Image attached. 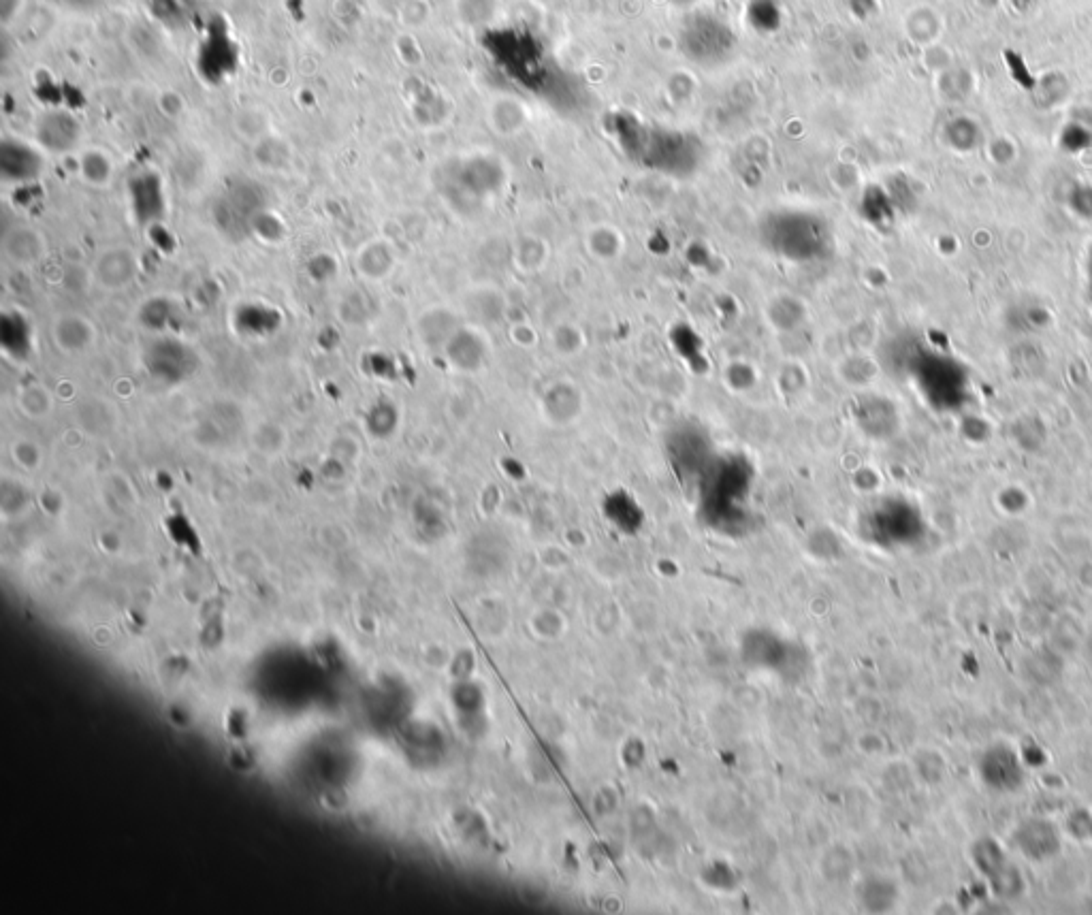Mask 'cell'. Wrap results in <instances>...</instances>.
<instances>
[{
	"mask_svg": "<svg viewBox=\"0 0 1092 915\" xmlns=\"http://www.w3.org/2000/svg\"><path fill=\"white\" fill-rule=\"evenodd\" d=\"M197 363L195 350L178 340H156L146 348L148 372L171 387L195 374Z\"/></svg>",
	"mask_w": 1092,
	"mask_h": 915,
	"instance_id": "1",
	"label": "cell"
},
{
	"mask_svg": "<svg viewBox=\"0 0 1092 915\" xmlns=\"http://www.w3.org/2000/svg\"><path fill=\"white\" fill-rule=\"evenodd\" d=\"M45 152L37 143L7 137L0 143V180L5 184H30L41 178Z\"/></svg>",
	"mask_w": 1092,
	"mask_h": 915,
	"instance_id": "2",
	"label": "cell"
},
{
	"mask_svg": "<svg viewBox=\"0 0 1092 915\" xmlns=\"http://www.w3.org/2000/svg\"><path fill=\"white\" fill-rule=\"evenodd\" d=\"M82 141V122L71 111L50 109L35 124V143L45 154H69Z\"/></svg>",
	"mask_w": 1092,
	"mask_h": 915,
	"instance_id": "3",
	"label": "cell"
},
{
	"mask_svg": "<svg viewBox=\"0 0 1092 915\" xmlns=\"http://www.w3.org/2000/svg\"><path fill=\"white\" fill-rule=\"evenodd\" d=\"M139 271V261L131 248L116 246L99 254L94 263V278L101 286L118 291L131 284Z\"/></svg>",
	"mask_w": 1092,
	"mask_h": 915,
	"instance_id": "4",
	"label": "cell"
},
{
	"mask_svg": "<svg viewBox=\"0 0 1092 915\" xmlns=\"http://www.w3.org/2000/svg\"><path fill=\"white\" fill-rule=\"evenodd\" d=\"M3 252L7 259L20 267H32L43 261L47 242L39 229L28 224H15L3 235Z\"/></svg>",
	"mask_w": 1092,
	"mask_h": 915,
	"instance_id": "5",
	"label": "cell"
},
{
	"mask_svg": "<svg viewBox=\"0 0 1092 915\" xmlns=\"http://www.w3.org/2000/svg\"><path fill=\"white\" fill-rule=\"evenodd\" d=\"M973 858H975V864L979 866V869H982V873L990 879V884L994 886V892H997V894L1011 896V890L1005 884V879L1016 890L1022 888L1018 871L1005 860V856H1003V852H1001L997 843H992V841L990 843H979L975 847V856Z\"/></svg>",
	"mask_w": 1092,
	"mask_h": 915,
	"instance_id": "6",
	"label": "cell"
},
{
	"mask_svg": "<svg viewBox=\"0 0 1092 915\" xmlns=\"http://www.w3.org/2000/svg\"><path fill=\"white\" fill-rule=\"evenodd\" d=\"M357 271L369 280L387 278L395 269V250L387 239H372L357 252Z\"/></svg>",
	"mask_w": 1092,
	"mask_h": 915,
	"instance_id": "7",
	"label": "cell"
},
{
	"mask_svg": "<svg viewBox=\"0 0 1092 915\" xmlns=\"http://www.w3.org/2000/svg\"><path fill=\"white\" fill-rule=\"evenodd\" d=\"M1018 843H1020V849L1022 852L1029 854V858H1035V860H1046V858H1052L1058 849H1061V843H1058V834L1054 832V828L1048 824V822H1031L1020 828V834H1018Z\"/></svg>",
	"mask_w": 1092,
	"mask_h": 915,
	"instance_id": "8",
	"label": "cell"
},
{
	"mask_svg": "<svg viewBox=\"0 0 1092 915\" xmlns=\"http://www.w3.org/2000/svg\"><path fill=\"white\" fill-rule=\"evenodd\" d=\"M233 131L254 146L273 133L271 114L261 105H242L233 116Z\"/></svg>",
	"mask_w": 1092,
	"mask_h": 915,
	"instance_id": "9",
	"label": "cell"
},
{
	"mask_svg": "<svg viewBox=\"0 0 1092 915\" xmlns=\"http://www.w3.org/2000/svg\"><path fill=\"white\" fill-rule=\"evenodd\" d=\"M54 337L62 350L82 352L94 340V329L84 316L64 314L54 323Z\"/></svg>",
	"mask_w": 1092,
	"mask_h": 915,
	"instance_id": "10",
	"label": "cell"
},
{
	"mask_svg": "<svg viewBox=\"0 0 1092 915\" xmlns=\"http://www.w3.org/2000/svg\"><path fill=\"white\" fill-rule=\"evenodd\" d=\"M527 122V111L521 101L512 96H497L489 105V124L495 133L515 135Z\"/></svg>",
	"mask_w": 1092,
	"mask_h": 915,
	"instance_id": "11",
	"label": "cell"
},
{
	"mask_svg": "<svg viewBox=\"0 0 1092 915\" xmlns=\"http://www.w3.org/2000/svg\"><path fill=\"white\" fill-rule=\"evenodd\" d=\"M77 169L88 186L105 188L114 180V160L101 148H88L77 160Z\"/></svg>",
	"mask_w": 1092,
	"mask_h": 915,
	"instance_id": "12",
	"label": "cell"
},
{
	"mask_svg": "<svg viewBox=\"0 0 1092 915\" xmlns=\"http://www.w3.org/2000/svg\"><path fill=\"white\" fill-rule=\"evenodd\" d=\"M254 160L265 171H284L291 165L293 150L282 137L271 133L263 141L254 143Z\"/></svg>",
	"mask_w": 1092,
	"mask_h": 915,
	"instance_id": "13",
	"label": "cell"
},
{
	"mask_svg": "<svg viewBox=\"0 0 1092 915\" xmlns=\"http://www.w3.org/2000/svg\"><path fill=\"white\" fill-rule=\"evenodd\" d=\"M623 246H625L623 235L613 227H606V224L593 229L587 235V248L591 250V254L600 256V259H615V256L623 252Z\"/></svg>",
	"mask_w": 1092,
	"mask_h": 915,
	"instance_id": "14",
	"label": "cell"
},
{
	"mask_svg": "<svg viewBox=\"0 0 1092 915\" xmlns=\"http://www.w3.org/2000/svg\"><path fill=\"white\" fill-rule=\"evenodd\" d=\"M431 18H433L431 0H404V3L397 7V20L401 28L410 32L423 30L425 26L431 24Z\"/></svg>",
	"mask_w": 1092,
	"mask_h": 915,
	"instance_id": "15",
	"label": "cell"
},
{
	"mask_svg": "<svg viewBox=\"0 0 1092 915\" xmlns=\"http://www.w3.org/2000/svg\"><path fill=\"white\" fill-rule=\"evenodd\" d=\"M497 0H457L459 22L465 26H485L495 18Z\"/></svg>",
	"mask_w": 1092,
	"mask_h": 915,
	"instance_id": "16",
	"label": "cell"
},
{
	"mask_svg": "<svg viewBox=\"0 0 1092 915\" xmlns=\"http://www.w3.org/2000/svg\"><path fill=\"white\" fill-rule=\"evenodd\" d=\"M1014 756H1011L1009 749H997V751H990L986 756V762L984 766H990V768H999V770H988L986 779L992 781V783H999L1003 790H1011V785H1016L1020 781V775H1014V773H1005V766L1014 764Z\"/></svg>",
	"mask_w": 1092,
	"mask_h": 915,
	"instance_id": "17",
	"label": "cell"
},
{
	"mask_svg": "<svg viewBox=\"0 0 1092 915\" xmlns=\"http://www.w3.org/2000/svg\"><path fill=\"white\" fill-rule=\"evenodd\" d=\"M393 52H395L397 60L401 64H406V67H410V69L421 67V64L425 62L423 47H421L419 39H416L414 32H410V30L399 32V35L393 39Z\"/></svg>",
	"mask_w": 1092,
	"mask_h": 915,
	"instance_id": "18",
	"label": "cell"
},
{
	"mask_svg": "<svg viewBox=\"0 0 1092 915\" xmlns=\"http://www.w3.org/2000/svg\"><path fill=\"white\" fill-rule=\"evenodd\" d=\"M517 254V263L521 265L519 269H525V271H538L542 269L544 261H546V246L540 237H525L523 242L519 239V246L515 250Z\"/></svg>",
	"mask_w": 1092,
	"mask_h": 915,
	"instance_id": "19",
	"label": "cell"
},
{
	"mask_svg": "<svg viewBox=\"0 0 1092 915\" xmlns=\"http://www.w3.org/2000/svg\"><path fill=\"white\" fill-rule=\"evenodd\" d=\"M20 404L30 416H45L52 410L54 401H52V393L47 391L43 384H30L28 389L22 391Z\"/></svg>",
	"mask_w": 1092,
	"mask_h": 915,
	"instance_id": "20",
	"label": "cell"
},
{
	"mask_svg": "<svg viewBox=\"0 0 1092 915\" xmlns=\"http://www.w3.org/2000/svg\"><path fill=\"white\" fill-rule=\"evenodd\" d=\"M156 105H158V109L163 111V114H165L167 118H180V116L184 114V111H186L184 96H182L178 90H173V88L160 90V92L156 94Z\"/></svg>",
	"mask_w": 1092,
	"mask_h": 915,
	"instance_id": "21",
	"label": "cell"
},
{
	"mask_svg": "<svg viewBox=\"0 0 1092 915\" xmlns=\"http://www.w3.org/2000/svg\"><path fill=\"white\" fill-rule=\"evenodd\" d=\"M26 0H0V22L3 26H11L18 20H22Z\"/></svg>",
	"mask_w": 1092,
	"mask_h": 915,
	"instance_id": "22",
	"label": "cell"
}]
</instances>
